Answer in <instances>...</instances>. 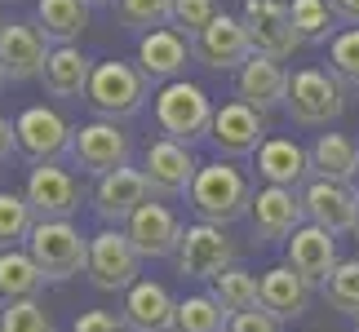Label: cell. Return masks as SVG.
I'll return each mask as SVG.
<instances>
[{"instance_id":"obj_1","label":"cell","mask_w":359,"mask_h":332,"mask_svg":"<svg viewBox=\"0 0 359 332\" xmlns=\"http://www.w3.org/2000/svg\"><path fill=\"white\" fill-rule=\"evenodd\" d=\"M253 195L257 191H253L248 173L236 160H213V164H200L187 204H191V213H196V221L231 226V221H240L248 209H253Z\"/></svg>"},{"instance_id":"obj_2","label":"cell","mask_w":359,"mask_h":332,"mask_svg":"<svg viewBox=\"0 0 359 332\" xmlns=\"http://www.w3.org/2000/svg\"><path fill=\"white\" fill-rule=\"evenodd\" d=\"M147 98H151V80L137 71V62H120V58L93 62V80H89L85 102L93 106L98 120L124 124L147 106Z\"/></svg>"},{"instance_id":"obj_3","label":"cell","mask_w":359,"mask_h":332,"mask_svg":"<svg viewBox=\"0 0 359 332\" xmlns=\"http://www.w3.org/2000/svg\"><path fill=\"white\" fill-rule=\"evenodd\" d=\"M213 116H217V106L196 80H173V85H160V93H156L160 137H173L182 146L204 142L213 129Z\"/></svg>"},{"instance_id":"obj_4","label":"cell","mask_w":359,"mask_h":332,"mask_svg":"<svg viewBox=\"0 0 359 332\" xmlns=\"http://www.w3.org/2000/svg\"><path fill=\"white\" fill-rule=\"evenodd\" d=\"M27 253L36 257V266L45 270L49 284H67L89 270V235L76 221H36Z\"/></svg>"},{"instance_id":"obj_5","label":"cell","mask_w":359,"mask_h":332,"mask_svg":"<svg viewBox=\"0 0 359 332\" xmlns=\"http://www.w3.org/2000/svg\"><path fill=\"white\" fill-rule=\"evenodd\" d=\"M89 284L98 293H129L142 279V253L133 248L124 226H102L98 235H89Z\"/></svg>"},{"instance_id":"obj_6","label":"cell","mask_w":359,"mask_h":332,"mask_svg":"<svg viewBox=\"0 0 359 332\" xmlns=\"http://www.w3.org/2000/svg\"><path fill=\"white\" fill-rule=\"evenodd\" d=\"M284 111L302 129H324L328 120H337L341 111H346V85H341L333 71L302 67V71H293V80H288Z\"/></svg>"},{"instance_id":"obj_7","label":"cell","mask_w":359,"mask_h":332,"mask_svg":"<svg viewBox=\"0 0 359 332\" xmlns=\"http://www.w3.org/2000/svg\"><path fill=\"white\" fill-rule=\"evenodd\" d=\"M231 266H240V248L226 235V226H213V221H191L182 230V248H177V275L200 284L222 279Z\"/></svg>"},{"instance_id":"obj_8","label":"cell","mask_w":359,"mask_h":332,"mask_svg":"<svg viewBox=\"0 0 359 332\" xmlns=\"http://www.w3.org/2000/svg\"><path fill=\"white\" fill-rule=\"evenodd\" d=\"M13 129H18V155L32 160V169L36 164H58L72 151V137H76V124L58 106H45V102L22 106Z\"/></svg>"},{"instance_id":"obj_9","label":"cell","mask_w":359,"mask_h":332,"mask_svg":"<svg viewBox=\"0 0 359 332\" xmlns=\"http://www.w3.org/2000/svg\"><path fill=\"white\" fill-rule=\"evenodd\" d=\"M72 164L89 177H107L116 169H129L133 160V142L129 133L111 120H89V124H76V137H72Z\"/></svg>"},{"instance_id":"obj_10","label":"cell","mask_w":359,"mask_h":332,"mask_svg":"<svg viewBox=\"0 0 359 332\" xmlns=\"http://www.w3.org/2000/svg\"><path fill=\"white\" fill-rule=\"evenodd\" d=\"M266 111H257V106H248L240 98H231L217 106V116H213V129H209V142L217 151V160H248V155H257L262 142H266Z\"/></svg>"},{"instance_id":"obj_11","label":"cell","mask_w":359,"mask_h":332,"mask_svg":"<svg viewBox=\"0 0 359 332\" xmlns=\"http://www.w3.org/2000/svg\"><path fill=\"white\" fill-rule=\"evenodd\" d=\"M49 36L40 32L36 18L27 22H9L5 32H0V76H5V85H27V80H40L49 67Z\"/></svg>"},{"instance_id":"obj_12","label":"cell","mask_w":359,"mask_h":332,"mask_svg":"<svg viewBox=\"0 0 359 332\" xmlns=\"http://www.w3.org/2000/svg\"><path fill=\"white\" fill-rule=\"evenodd\" d=\"M27 204L40 221H72L85 204V191H80L76 173L62 169V164H36L27 173Z\"/></svg>"},{"instance_id":"obj_13","label":"cell","mask_w":359,"mask_h":332,"mask_svg":"<svg viewBox=\"0 0 359 332\" xmlns=\"http://www.w3.org/2000/svg\"><path fill=\"white\" fill-rule=\"evenodd\" d=\"M142 173H147L156 200H182V195H191V182H196L200 164L191 155V146L173 142V137H156L142 151Z\"/></svg>"},{"instance_id":"obj_14","label":"cell","mask_w":359,"mask_h":332,"mask_svg":"<svg viewBox=\"0 0 359 332\" xmlns=\"http://www.w3.org/2000/svg\"><path fill=\"white\" fill-rule=\"evenodd\" d=\"M240 18L248 27V36H253V49L266 53V58H293L302 49V36L293 27V9L284 5V0H244Z\"/></svg>"},{"instance_id":"obj_15","label":"cell","mask_w":359,"mask_h":332,"mask_svg":"<svg viewBox=\"0 0 359 332\" xmlns=\"http://www.w3.org/2000/svg\"><path fill=\"white\" fill-rule=\"evenodd\" d=\"M191 49H196V62H204L209 71H240L257 53L244 18H236V13H217V18L191 40Z\"/></svg>"},{"instance_id":"obj_16","label":"cell","mask_w":359,"mask_h":332,"mask_svg":"<svg viewBox=\"0 0 359 332\" xmlns=\"http://www.w3.org/2000/svg\"><path fill=\"white\" fill-rule=\"evenodd\" d=\"M156 195H151V182L142 169H116L98 177V186H93V213H98L107 226H129V217L142 209V204H151Z\"/></svg>"},{"instance_id":"obj_17","label":"cell","mask_w":359,"mask_h":332,"mask_svg":"<svg viewBox=\"0 0 359 332\" xmlns=\"http://www.w3.org/2000/svg\"><path fill=\"white\" fill-rule=\"evenodd\" d=\"M129 240L133 248L142 253V261H164V257H177V248H182V221H177V213L169 209V204L151 200L142 204L133 217H129Z\"/></svg>"},{"instance_id":"obj_18","label":"cell","mask_w":359,"mask_h":332,"mask_svg":"<svg viewBox=\"0 0 359 332\" xmlns=\"http://www.w3.org/2000/svg\"><path fill=\"white\" fill-rule=\"evenodd\" d=\"M284 261H288V266H293L311 288H324L328 275L341 266V257H337V235L324 230V226H315V221H306V226L293 230V240H288V248H284Z\"/></svg>"},{"instance_id":"obj_19","label":"cell","mask_w":359,"mask_h":332,"mask_svg":"<svg viewBox=\"0 0 359 332\" xmlns=\"http://www.w3.org/2000/svg\"><path fill=\"white\" fill-rule=\"evenodd\" d=\"M302 204H306V221L333 230V235H346L355 230V217H359V191L351 182H328V177H311L302 186Z\"/></svg>"},{"instance_id":"obj_20","label":"cell","mask_w":359,"mask_h":332,"mask_svg":"<svg viewBox=\"0 0 359 332\" xmlns=\"http://www.w3.org/2000/svg\"><path fill=\"white\" fill-rule=\"evenodd\" d=\"M253 235L257 240H293L297 226H306V204H302V191H288V186H262L253 195Z\"/></svg>"},{"instance_id":"obj_21","label":"cell","mask_w":359,"mask_h":332,"mask_svg":"<svg viewBox=\"0 0 359 332\" xmlns=\"http://www.w3.org/2000/svg\"><path fill=\"white\" fill-rule=\"evenodd\" d=\"M196 58V49H191V40L182 32H173V27H160V32H147L137 40V71L147 80H160V85H173V80H182L187 62Z\"/></svg>"},{"instance_id":"obj_22","label":"cell","mask_w":359,"mask_h":332,"mask_svg":"<svg viewBox=\"0 0 359 332\" xmlns=\"http://www.w3.org/2000/svg\"><path fill=\"white\" fill-rule=\"evenodd\" d=\"M120 319L129 324V332H173L177 297L160 279H137L120 301Z\"/></svg>"},{"instance_id":"obj_23","label":"cell","mask_w":359,"mask_h":332,"mask_svg":"<svg viewBox=\"0 0 359 332\" xmlns=\"http://www.w3.org/2000/svg\"><path fill=\"white\" fill-rule=\"evenodd\" d=\"M288 80H293V76L284 71L280 58L253 53V58L236 71V98L248 102V106H257V111H275V106H284V98H288Z\"/></svg>"},{"instance_id":"obj_24","label":"cell","mask_w":359,"mask_h":332,"mask_svg":"<svg viewBox=\"0 0 359 332\" xmlns=\"http://www.w3.org/2000/svg\"><path fill=\"white\" fill-rule=\"evenodd\" d=\"M257 177L266 186H288V191H297V186H306L311 182V151L293 142V137H266L257 151Z\"/></svg>"},{"instance_id":"obj_25","label":"cell","mask_w":359,"mask_h":332,"mask_svg":"<svg viewBox=\"0 0 359 332\" xmlns=\"http://www.w3.org/2000/svg\"><path fill=\"white\" fill-rule=\"evenodd\" d=\"M262 310H271L280 324H293L311 310V284L302 275L280 261V266L262 270Z\"/></svg>"},{"instance_id":"obj_26","label":"cell","mask_w":359,"mask_h":332,"mask_svg":"<svg viewBox=\"0 0 359 332\" xmlns=\"http://www.w3.org/2000/svg\"><path fill=\"white\" fill-rule=\"evenodd\" d=\"M89 80H93V62L85 58V49L58 45L49 53V67H45V76H40V85H45L49 98L72 102V98H85L89 93Z\"/></svg>"},{"instance_id":"obj_27","label":"cell","mask_w":359,"mask_h":332,"mask_svg":"<svg viewBox=\"0 0 359 332\" xmlns=\"http://www.w3.org/2000/svg\"><path fill=\"white\" fill-rule=\"evenodd\" d=\"M45 270L36 266V257L27 248H5L0 253V301H40L45 293Z\"/></svg>"},{"instance_id":"obj_28","label":"cell","mask_w":359,"mask_h":332,"mask_svg":"<svg viewBox=\"0 0 359 332\" xmlns=\"http://www.w3.org/2000/svg\"><path fill=\"white\" fill-rule=\"evenodd\" d=\"M36 22L49 36V45H80L89 27V0H40L36 5Z\"/></svg>"},{"instance_id":"obj_29","label":"cell","mask_w":359,"mask_h":332,"mask_svg":"<svg viewBox=\"0 0 359 332\" xmlns=\"http://www.w3.org/2000/svg\"><path fill=\"white\" fill-rule=\"evenodd\" d=\"M359 169V146L346 133H320L311 146V173L328 177V182H355Z\"/></svg>"},{"instance_id":"obj_30","label":"cell","mask_w":359,"mask_h":332,"mask_svg":"<svg viewBox=\"0 0 359 332\" xmlns=\"http://www.w3.org/2000/svg\"><path fill=\"white\" fill-rule=\"evenodd\" d=\"M209 293L217 297V306L226 314H244V310H257L262 306V275L244 270V266H231L222 279H213Z\"/></svg>"},{"instance_id":"obj_31","label":"cell","mask_w":359,"mask_h":332,"mask_svg":"<svg viewBox=\"0 0 359 332\" xmlns=\"http://www.w3.org/2000/svg\"><path fill=\"white\" fill-rule=\"evenodd\" d=\"M36 221L40 217L32 213V204H27L22 191H0V253H5V248H27Z\"/></svg>"},{"instance_id":"obj_32","label":"cell","mask_w":359,"mask_h":332,"mask_svg":"<svg viewBox=\"0 0 359 332\" xmlns=\"http://www.w3.org/2000/svg\"><path fill=\"white\" fill-rule=\"evenodd\" d=\"M231 314L217 306L213 293H191L177 301V319H173V332H226Z\"/></svg>"},{"instance_id":"obj_33","label":"cell","mask_w":359,"mask_h":332,"mask_svg":"<svg viewBox=\"0 0 359 332\" xmlns=\"http://www.w3.org/2000/svg\"><path fill=\"white\" fill-rule=\"evenodd\" d=\"M293 27L302 36V45H333V22L337 13L328 9V0H293Z\"/></svg>"},{"instance_id":"obj_34","label":"cell","mask_w":359,"mask_h":332,"mask_svg":"<svg viewBox=\"0 0 359 332\" xmlns=\"http://www.w3.org/2000/svg\"><path fill=\"white\" fill-rule=\"evenodd\" d=\"M116 22L129 32H160L173 22V0H116Z\"/></svg>"},{"instance_id":"obj_35","label":"cell","mask_w":359,"mask_h":332,"mask_svg":"<svg viewBox=\"0 0 359 332\" xmlns=\"http://www.w3.org/2000/svg\"><path fill=\"white\" fill-rule=\"evenodd\" d=\"M324 301L333 310L359 319V257H341V266L328 275V284H324Z\"/></svg>"},{"instance_id":"obj_36","label":"cell","mask_w":359,"mask_h":332,"mask_svg":"<svg viewBox=\"0 0 359 332\" xmlns=\"http://www.w3.org/2000/svg\"><path fill=\"white\" fill-rule=\"evenodd\" d=\"M328 71L346 89H359V27H341L328 45Z\"/></svg>"},{"instance_id":"obj_37","label":"cell","mask_w":359,"mask_h":332,"mask_svg":"<svg viewBox=\"0 0 359 332\" xmlns=\"http://www.w3.org/2000/svg\"><path fill=\"white\" fill-rule=\"evenodd\" d=\"M0 332H58V324L40 301H9L0 310Z\"/></svg>"},{"instance_id":"obj_38","label":"cell","mask_w":359,"mask_h":332,"mask_svg":"<svg viewBox=\"0 0 359 332\" xmlns=\"http://www.w3.org/2000/svg\"><path fill=\"white\" fill-rule=\"evenodd\" d=\"M213 18H217L213 0H173V32H182L187 40H196Z\"/></svg>"},{"instance_id":"obj_39","label":"cell","mask_w":359,"mask_h":332,"mask_svg":"<svg viewBox=\"0 0 359 332\" xmlns=\"http://www.w3.org/2000/svg\"><path fill=\"white\" fill-rule=\"evenodd\" d=\"M226 332H284V324L275 319L271 310H244V314H231V324H226Z\"/></svg>"},{"instance_id":"obj_40","label":"cell","mask_w":359,"mask_h":332,"mask_svg":"<svg viewBox=\"0 0 359 332\" xmlns=\"http://www.w3.org/2000/svg\"><path fill=\"white\" fill-rule=\"evenodd\" d=\"M72 332H129V324L111 310H85V314H76Z\"/></svg>"},{"instance_id":"obj_41","label":"cell","mask_w":359,"mask_h":332,"mask_svg":"<svg viewBox=\"0 0 359 332\" xmlns=\"http://www.w3.org/2000/svg\"><path fill=\"white\" fill-rule=\"evenodd\" d=\"M13 151H18V129H13L9 116H0V164H5Z\"/></svg>"},{"instance_id":"obj_42","label":"cell","mask_w":359,"mask_h":332,"mask_svg":"<svg viewBox=\"0 0 359 332\" xmlns=\"http://www.w3.org/2000/svg\"><path fill=\"white\" fill-rule=\"evenodd\" d=\"M328 9L337 13V22L359 27V0H328Z\"/></svg>"},{"instance_id":"obj_43","label":"cell","mask_w":359,"mask_h":332,"mask_svg":"<svg viewBox=\"0 0 359 332\" xmlns=\"http://www.w3.org/2000/svg\"><path fill=\"white\" fill-rule=\"evenodd\" d=\"M89 5H116V0H89Z\"/></svg>"},{"instance_id":"obj_44","label":"cell","mask_w":359,"mask_h":332,"mask_svg":"<svg viewBox=\"0 0 359 332\" xmlns=\"http://www.w3.org/2000/svg\"><path fill=\"white\" fill-rule=\"evenodd\" d=\"M351 235H355V240H359V217H355V230H351Z\"/></svg>"},{"instance_id":"obj_45","label":"cell","mask_w":359,"mask_h":332,"mask_svg":"<svg viewBox=\"0 0 359 332\" xmlns=\"http://www.w3.org/2000/svg\"><path fill=\"white\" fill-rule=\"evenodd\" d=\"M351 186H355V191H359V169H355V182H351Z\"/></svg>"},{"instance_id":"obj_46","label":"cell","mask_w":359,"mask_h":332,"mask_svg":"<svg viewBox=\"0 0 359 332\" xmlns=\"http://www.w3.org/2000/svg\"><path fill=\"white\" fill-rule=\"evenodd\" d=\"M5 27H9V22H5V13H0V32H5Z\"/></svg>"},{"instance_id":"obj_47","label":"cell","mask_w":359,"mask_h":332,"mask_svg":"<svg viewBox=\"0 0 359 332\" xmlns=\"http://www.w3.org/2000/svg\"><path fill=\"white\" fill-rule=\"evenodd\" d=\"M0 89H5V76H0Z\"/></svg>"},{"instance_id":"obj_48","label":"cell","mask_w":359,"mask_h":332,"mask_svg":"<svg viewBox=\"0 0 359 332\" xmlns=\"http://www.w3.org/2000/svg\"><path fill=\"white\" fill-rule=\"evenodd\" d=\"M355 324H359V319H355Z\"/></svg>"}]
</instances>
